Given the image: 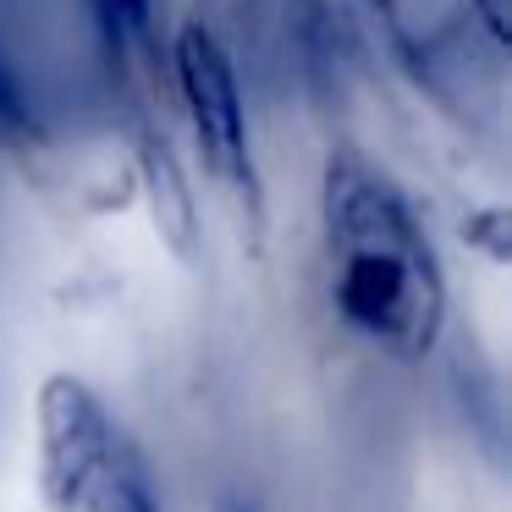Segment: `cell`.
Segmentation results:
<instances>
[{"instance_id":"4","label":"cell","mask_w":512,"mask_h":512,"mask_svg":"<svg viewBox=\"0 0 512 512\" xmlns=\"http://www.w3.org/2000/svg\"><path fill=\"white\" fill-rule=\"evenodd\" d=\"M138 188H144L160 243L182 265H193L199 259V199L188 193V171L177 166V155H171V144L160 133H144V144H138Z\"/></svg>"},{"instance_id":"6","label":"cell","mask_w":512,"mask_h":512,"mask_svg":"<svg viewBox=\"0 0 512 512\" xmlns=\"http://www.w3.org/2000/svg\"><path fill=\"white\" fill-rule=\"evenodd\" d=\"M221 512H248V507H243V501H226V507H221Z\"/></svg>"},{"instance_id":"1","label":"cell","mask_w":512,"mask_h":512,"mask_svg":"<svg viewBox=\"0 0 512 512\" xmlns=\"http://www.w3.org/2000/svg\"><path fill=\"white\" fill-rule=\"evenodd\" d=\"M320 232L336 320L397 364L430 358L446 325V270L408 193L375 160L342 149L325 160Z\"/></svg>"},{"instance_id":"3","label":"cell","mask_w":512,"mask_h":512,"mask_svg":"<svg viewBox=\"0 0 512 512\" xmlns=\"http://www.w3.org/2000/svg\"><path fill=\"white\" fill-rule=\"evenodd\" d=\"M171 67H177V94L188 105V127L199 138V160L248 215H259L265 188H259L254 166V138H248V111L243 89H237V67L226 45L204 23H182L177 45H171Z\"/></svg>"},{"instance_id":"2","label":"cell","mask_w":512,"mask_h":512,"mask_svg":"<svg viewBox=\"0 0 512 512\" xmlns=\"http://www.w3.org/2000/svg\"><path fill=\"white\" fill-rule=\"evenodd\" d=\"M34 485L45 512H166L127 424L72 369L39 380Z\"/></svg>"},{"instance_id":"5","label":"cell","mask_w":512,"mask_h":512,"mask_svg":"<svg viewBox=\"0 0 512 512\" xmlns=\"http://www.w3.org/2000/svg\"><path fill=\"white\" fill-rule=\"evenodd\" d=\"M479 12V23L490 28V39H507V12H512V0H468Z\"/></svg>"}]
</instances>
